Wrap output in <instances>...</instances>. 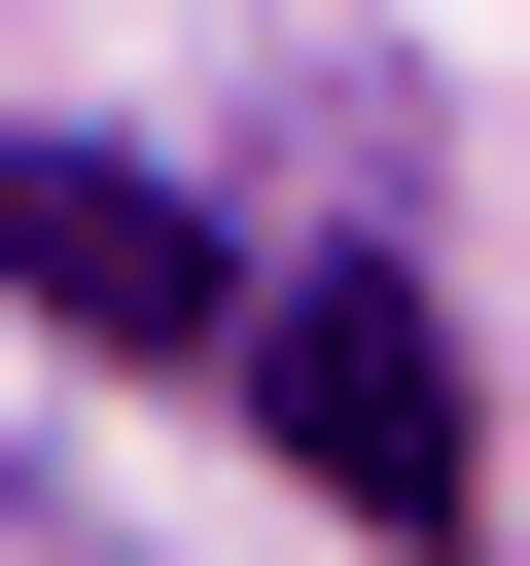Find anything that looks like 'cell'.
I'll return each instance as SVG.
<instances>
[{
  "label": "cell",
  "mask_w": 530,
  "mask_h": 566,
  "mask_svg": "<svg viewBox=\"0 0 530 566\" xmlns=\"http://www.w3.org/2000/svg\"><path fill=\"white\" fill-rule=\"evenodd\" d=\"M247 389H283V460H318L353 531H459V318H424L389 248H353V283H283V318H247Z\"/></svg>",
  "instance_id": "cell-1"
},
{
  "label": "cell",
  "mask_w": 530,
  "mask_h": 566,
  "mask_svg": "<svg viewBox=\"0 0 530 566\" xmlns=\"http://www.w3.org/2000/svg\"><path fill=\"white\" fill-rule=\"evenodd\" d=\"M0 283H35L71 354H212V318H283V283H247L141 142H0Z\"/></svg>",
  "instance_id": "cell-2"
}]
</instances>
